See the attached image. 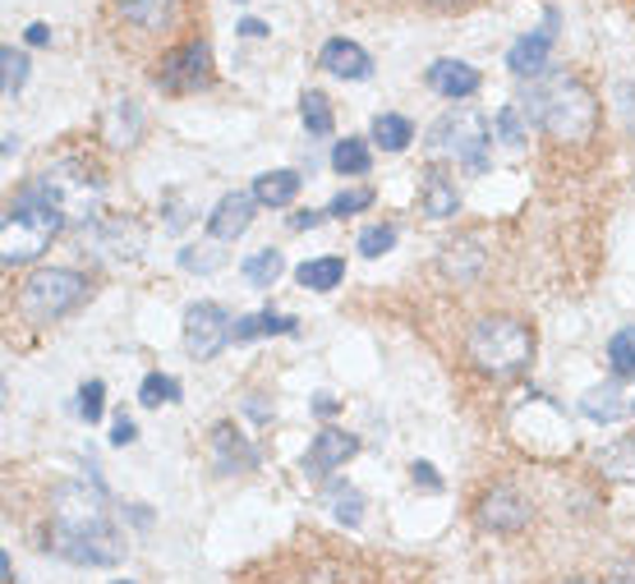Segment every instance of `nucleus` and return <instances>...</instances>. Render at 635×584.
Here are the masks:
<instances>
[{
  "instance_id": "obj_1",
  "label": "nucleus",
  "mask_w": 635,
  "mask_h": 584,
  "mask_svg": "<svg viewBox=\"0 0 635 584\" xmlns=\"http://www.w3.org/2000/svg\"><path fill=\"white\" fill-rule=\"evenodd\" d=\"M51 548H56L65 562L79 566H116L120 562V535L107 516V493L88 478H74L61 484L51 497Z\"/></svg>"
},
{
  "instance_id": "obj_2",
  "label": "nucleus",
  "mask_w": 635,
  "mask_h": 584,
  "mask_svg": "<svg viewBox=\"0 0 635 584\" xmlns=\"http://www.w3.org/2000/svg\"><path fill=\"white\" fill-rule=\"evenodd\" d=\"M111 37L130 51H175L198 37L202 0H107Z\"/></svg>"
},
{
  "instance_id": "obj_3",
  "label": "nucleus",
  "mask_w": 635,
  "mask_h": 584,
  "mask_svg": "<svg viewBox=\"0 0 635 584\" xmlns=\"http://www.w3.org/2000/svg\"><path fill=\"white\" fill-rule=\"evenodd\" d=\"M525 115L544 124L552 143H590L599 124V101L594 92L567 69H539L525 84Z\"/></svg>"
},
{
  "instance_id": "obj_4",
  "label": "nucleus",
  "mask_w": 635,
  "mask_h": 584,
  "mask_svg": "<svg viewBox=\"0 0 635 584\" xmlns=\"http://www.w3.org/2000/svg\"><path fill=\"white\" fill-rule=\"evenodd\" d=\"M466 354L479 373L506 383V377H521L535 360V337L516 318H479L466 337Z\"/></svg>"
},
{
  "instance_id": "obj_5",
  "label": "nucleus",
  "mask_w": 635,
  "mask_h": 584,
  "mask_svg": "<svg viewBox=\"0 0 635 584\" xmlns=\"http://www.w3.org/2000/svg\"><path fill=\"white\" fill-rule=\"evenodd\" d=\"M61 225H65L61 208H51V202L29 185L14 198V208L6 212V235H0V258H6V267L42 258Z\"/></svg>"
},
{
  "instance_id": "obj_6",
  "label": "nucleus",
  "mask_w": 635,
  "mask_h": 584,
  "mask_svg": "<svg viewBox=\"0 0 635 584\" xmlns=\"http://www.w3.org/2000/svg\"><path fill=\"white\" fill-rule=\"evenodd\" d=\"M84 295H88V282H84L79 272L42 267V272H33L29 282L19 286V313L29 318V322H56L69 309H79Z\"/></svg>"
},
{
  "instance_id": "obj_7",
  "label": "nucleus",
  "mask_w": 635,
  "mask_h": 584,
  "mask_svg": "<svg viewBox=\"0 0 635 584\" xmlns=\"http://www.w3.org/2000/svg\"><path fill=\"white\" fill-rule=\"evenodd\" d=\"M33 189L51 202V208H61L65 221H92L97 212V202H101V185H97V175L79 162H61V166H51L46 175H37Z\"/></svg>"
},
{
  "instance_id": "obj_8",
  "label": "nucleus",
  "mask_w": 635,
  "mask_h": 584,
  "mask_svg": "<svg viewBox=\"0 0 635 584\" xmlns=\"http://www.w3.org/2000/svg\"><path fill=\"white\" fill-rule=\"evenodd\" d=\"M489 143H493V130L479 111H451L428 130V152H434V157H456L470 170L489 166Z\"/></svg>"
},
{
  "instance_id": "obj_9",
  "label": "nucleus",
  "mask_w": 635,
  "mask_h": 584,
  "mask_svg": "<svg viewBox=\"0 0 635 584\" xmlns=\"http://www.w3.org/2000/svg\"><path fill=\"white\" fill-rule=\"evenodd\" d=\"M152 84H157L162 92H171V97L208 88L212 84V46H208V37H189L185 46L166 51V56L157 60V69H152Z\"/></svg>"
},
{
  "instance_id": "obj_10",
  "label": "nucleus",
  "mask_w": 635,
  "mask_h": 584,
  "mask_svg": "<svg viewBox=\"0 0 635 584\" xmlns=\"http://www.w3.org/2000/svg\"><path fill=\"white\" fill-rule=\"evenodd\" d=\"M231 332H236V322L221 304H194L185 313V350L194 360H212V354L231 341Z\"/></svg>"
},
{
  "instance_id": "obj_11",
  "label": "nucleus",
  "mask_w": 635,
  "mask_h": 584,
  "mask_svg": "<svg viewBox=\"0 0 635 584\" xmlns=\"http://www.w3.org/2000/svg\"><path fill=\"white\" fill-rule=\"evenodd\" d=\"M580 415L594 423H617L626 415H635V377H613L594 392L580 396Z\"/></svg>"
},
{
  "instance_id": "obj_12",
  "label": "nucleus",
  "mask_w": 635,
  "mask_h": 584,
  "mask_svg": "<svg viewBox=\"0 0 635 584\" xmlns=\"http://www.w3.org/2000/svg\"><path fill=\"white\" fill-rule=\"evenodd\" d=\"M354 451H360V442H354L350 433H341V428H322V433L309 442V455H304V474H309V478L332 474V470H341L350 461Z\"/></svg>"
},
{
  "instance_id": "obj_13",
  "label": "nucleus",
  "mask_w": 635,
  "mask_h": 584,
  "mask_svg": "<svg viewBox=\"0 0 635 584\" xmlns=\"http://www.w3.org/2000/svg\"><path fill=\"white\" fill-rule=\"evenodd\" d=\"M529 516H535V506H529L525 497H516V493H506V488H497V493H489L484 502H479V525L497 529V535H516V529L529 525Z\"/></svg>"
},
{
  "instance_id": "obj_14",
  "label": "nucleus",
  "mask_w": 635,
  "mask_h": 584,
  "mask_svg": "<svg viewBox=\"0 0 635 584\" xmlns=\"http://www.w3.org/2000/svg\"><path fill=\"white\" fill-rule=\"evenodd\" d=\"M557 10L544 14V29L539 33H525L516 46H512V56H506V65H512V74H521V79H529V74H539L544 60H548V51H552V33H557Z\"/></svg>"
},
{
  "instance_id": "obj_15",
  "label": "nucleus",
  "mask_w": 635,
  "mask_h": 584,
  "mask_svg": "<svg viewBox=\"0 0 635 584\" xmlns=\"http://www.w3.org/2000/svg\"><path fill=\"white\" fill-rule=\"evenodd\" d=\"M92 244H97V253H107L111 263H130V258L143 253V225H134V221H101Z\"/></svg>"
},
{
  "instance_id": "obj_16",
  "label": "nucleus",
  "mask_w": 635,
  "mask_h": 584,
  "mask_svg": "<svg viewBox=\"0 0 635 584\" xmlns=\"http://www.w3.org/2000/svg\"><path fill=\"white\" fill-rule=\"evenodd\" d=\"M318 60H322L327 74H337V79H354V84H364L369 74H373L369 51H364V46H354V42H346V37H332V42H327Z\"/></svg>"
},
{
  "instance_id": "obj_17",
  "label": "nucleus",
  "mask_w": 635,
  "mask_h": 584,
  "mask_svg": "<svg viewBox=\"0 0 635 584\" xmlns=\"http://www.w3.org/2000/svg\"><path fill=\"white\" fill-rule=\"evenodd\" d=\"M253 194H226L221 202H217V212H212V221H208V231H212V240H240L244 231H249V221H253Z\"/></svg>"
},
{
  "instance_id": "obj_18",
  "label": "nucleus",
  "mask_w": 635,
  "mask_h": 584,
  "mask_svg": "<svg viewBox=\"0 0 635 584\" xmlns=\"http://www.w3.org/2000/svg\"><path fill=\"white\" fill-rule=\"evenodd\" d=\"M428 88H434L438 97H470L474 88H479V69L474 65H466V60H434L428 65Z\"/></svg>"
},
{
  "instance_id": "obj_19",
  "label": "nucleus",
  "mask_w": 635,
  "mask_h": 584,
  "mask_svg": "<svg viewBox=\"0 0 635 584\" xmlns=\"http://www.w3.org/2000/svg\"><path fill=\"white\" fill-rule=\"evenodd\" d=\"M212 451H217V470H221V474L259 465V455H253V447L236 433V423H217V428H212Z\"/></svg>"
},
{
  "instance_id": "obj_20",
  "label": "nucleus",
  "mask_w": 635,
  "mask_h": 584,
  "mask_svg": "<svg viewBox=\"0 0 635 584\" xmlns=\"http://www.w3.org/2000/svg\"><path fill=\"white\" fill-rule=\"evenodd\" d=\"M295 282L304 290H337L346 282V258H332V253H322V258H309L299 272H295Z\"/></svg>"
},
{
  "instance_id": "obj_21",
  "label": "nucleus",
  "mask_w": 635,
  "mask_h": 584,
  "mask_svg": "<svg viewBox=\"0 0 635 584\" xmlns=\"http://www.w3.org/2000/svg\"><path fill=\"white\" fill-rule=\"evenodd\" d=\"M456 208H461V194H456V185L447 180L442 170H428L424 175V212L442 221V217H456Z\"/></svg>"
},
{
  "instance_id": "obj_22",
  "label": "nucleus",
  "mask_w": 635,
  "mask_h": 584,
  "mask_svg": "<svg viewBox=\"0 0 635 584\" xmlns=\"http://www.w3.org/2000/svg\"><path fill=\"white\" fill-rule=\"evenodd\" d=\"M299 194V175L295 170H267L253 180V198L263 202V208H286V202Z\"/></svg>"
},
{
  "instance_id": "obj_23",
  "label": "nucleus",
  "mask_w": 635,
  "mask_h": 584,
  "mask_svg": "<svg viewBox=\"0 0 635 584\" xmlns=\"http://www.w3.org/2000/svg\"><path fill=\"white\" fill-rule=\"evenodd\" d=\"M410 139H415V124L405 120V115L383 111V115L373 120V143L383 147V152H405V147H410Z\"/></svg>"
},
{
  "instance_id": "obj_24",
  "label": "nucleus",
  "mask_w": 635,
  "mask_h": 584,
  "mask_svg": "<svg viewBox=\"0 0 635 584\" xmlns=\"http://www.w3.org/2000/svg\"><path fill=\"white\" fill-rule=\"evenodd\" d=\"M272 332H299V322L286 318V313H249L236 322V341H259V337H272Z\"/></svg>"
},
{
  "instance_id": "obj_25",
  "label": "nucleus",
  "mask_w": 635,
  "mask_h": 584,
  "mask_svg": "<svg viewBox=\"0 0 635 584\" xmlns=\"http://www.w3.org/2000/svg\"><path fill=\"white\" fill-rule=\"evenodd\" d=\"M599 470L607 478H617V484H635V438H622V442L607 447L599 455Z\"/></svg>"
},
{
  "instance_id": "obj_26",
  "label": "nucleus",
  "mask_w": 635,
  "mask_h": 584,
  "mask_svg": "<svg viewBox=\"0 0 635 584\" xmlns=\"http://www.w3.org/2000/svg\"><path fill=\"white\" fill-rule=\"evenodd\" d=\"M299 111H304V130H309L314 139H327V134H332V101H327L322 92H304Z\"/></svg>"
},
{
  "instance_id": "obj_27",
  "label": "nucleus",
  "mask_w": 635,
  "mask_h": 584,
  "mask_svg": "<svg viewBox=\"0 0 635 584\" xmlns=\"http://www.w3.org/2000/svg\"><path fill=\"white\" fill-rule=\"evenodd\" d=\"M332 166H337L341 175H364V170L373 166L369 143H364V139H346V143H337V147H332Z\"/></svg>"
},
{
  "instance_id": "obj_28",
  "label": "nucleus",
  "mask_w": 635,
  "mask_h": 584,
  "mask_svg": "<svg viewBox=\"0 0 635 584\" xmlns=\"http://www.w3.org/2000/svg\"><path fill=\"white\" fill-rule=\"evenodd\" d=\"M607 364H613L617 377H635V327H622V332L607 341Z\"/></svg>"
},
{
  "instance_id": "obj_29",
  "label": "nucleus",
  "mask_w": 635,
  "mask_h": 584,
  "mask_svg": "<svg viewBox=\"0 0 635 584\" xmlns=\"http://www.w3.org/2000/svg\"><path fill=\"white\" fill-rule=\"evenodd\" d=\"M139 400L152 405V410H162V405L180 400V383H175V377H166V373H147L143 387H139Z\"/></svg>"
},
{
  "instance_id": "obj_30",
  "label": "nucleus",
  "mask_w": 635,
  "mask_h": 584,
  "mask_svg": "<svg viewBox=\"0 0 635 584\" xmlns=\"http://www.w3.org/2000/svg\"><path fill=\"white\" fill-rule=\"evenodd\" d=\"M244 276L253 286H272L276 276H282V253L276 249H259L253 258H244Z\"/></svg>"
},
{
  "instance_id": "obj_31",
  "label": "nucleus",
  "mask_w": 635,
  "mask_h": 584,
  "mask_svg": "<svg viewBox=\"0 0 635 584\" xmlns=\"http://www.w3.org/2000/svg\"><path fill=\"white\" fill-rule=\"evenodd\" d=\"M521 107H502L497 115H493V134L506 143V147H521L525 143V124H521Z\"/></svg>"
},
{
  "instance_id": "obj_32",
  "label": "nucleus",
  "mask_w": 635,
  "mask_h": 584,
  "mask_svg": "<svg viewBox=\"0 0 635 584\" xmlns=\"http://www.w3.org/2000/svg\"><path fill=\"white\" fill-rule=\"evenodd\" d=\"M0 65H6V97L23 92V84H29V56L14 51V46H6V51H0Z\"/></svg>"
},
{
  "instance_id": "obj_33",
  "label": "nucleus",
  "mask_w": 635,
  "mask_h": 584,
  "mask_svg": "<svg viewBox=\"0 0 635 584\" xmlns=\"http://www.w3.org/2000/svg\"><path fill=\"white\" fill-rule=\"evenodd\" d=\"M332 511H337V520H346V525H360V516H364V497H360V488L337 484V488H332Z\"/></svg>"
},
{
  "instance_id": "obj_34",
  "label": "nucleus",
  "mask_w": 635,
  "mask_h": 584,
  "mask_svg": "<svg viewBox=\"0 0 635 584\" xmlns=\"http://www.w3.org/2000/svg\"><path fill=\"white\" fill-rule=\"evenodd\" d=\"M392 244H396V231H392V225H373V231L360 235V253H364V258H383Z\"/></svg>"
},
{
  "instance_id": "obj_35",
  "label": "nucleus",
  "mask_w": 635,
  "mask_h": 584,
  "mask_svg": "<svg viewBox=\"0 0 635 584\" xmlns=\"http://www.w3.org/2000/svg\"><path fill=\"white\" fill-rule=\"evenodd\" d=\"M369 202H373V189H346V194L332 198V208H327V212H332V217H354V212H364Z\"/></svg>"
},
{
  "instance_id": "obj_36",
  "label": "nucleus",
  "mask_w": 635,
  "mask_h": 584,
  "mask_svg": "<svg viewBox=\"0 0 635 584\" xmlns=\"http://www.w3.org/2000/svg\"><path fill=\"white\" fill-rule=\"evenodd\" d=\"M180 267L185 272H212V267H221V253L217 249H185L180 253Z\"/></svg>"
},
{
  "instance_id": "obj_37",
  "label": "nucleus",
  "mask_w": 635,
  "mask_h": 584,
  "mask_svg": "<svg viewBox=\"0 0 635 584\" xmlns=\"http://www.w3.org/2000/svg\"><path fill=\"white\" fill-rule=\"evenodd\" d=\"M101 396H107V387H101V383H88V387L79 392V415H84L88 423L101 419Z\"/></svg>"
},
{
  "instance_id": "obj_38",
  "label": "nucleus",
  "mask_w": 635,
  "mask_h": 584,
  "mask_svg": "<svg viewBox=\"0 0 635 584\" xmlns=\"http://www.w3.org/2000/svg\"><path fill=\"white\" fill-rule=\"evenodd\" d=\"M410 474H415V484H424L428 493H438V488H442V478H438V470H434V465L415 461V465H410Z\"/></svg>"
},
{
  "instance_id": "obj_39",
  "label": "nucleus",
  "mask_w": 635,
  "mask_h": 584,
  "mask_svg": "<svg viewBox=\"0 0 635 584\" xmlns=\"http://www.w3.org/2000/svg\"><path fill=\"white\" fill-rule=\"evenodd\" d=\"M134 433H139V428H134L130 419H116V428H111V442H116V447H130V442H134Z\"/></svg>"
},
{
  "instance_id": "obj_40",
  "label": "nucleus",
  "mask_w": 635,
  "mask_h": 584,
  "mask_svg": "<svg viewBox=\"0 0 635 584\" xmlns=\"http://www.w3.org/2000/svg\"><path fill=\"white\" fill-rule=\"evenodd\" d=\"M419 5H424V10H442V14H447V10H466V5H474V0H419Z\"/></svg>"
},
{
  "instance_id": "obj_41",
  "label": "nucleus",
  "mask_w": 635,
  "mask_h": 584,
  "mask_svg": "<svg viewBox=\"0 0 635 584\" xmlns=\"http://www.w3.org/2000/svg\"><path fill=\"white\" fill-rule=\"evenodd\" d=\"M318 221H322L318 212H295V217H291V231H314Z\"/></svg>"
},
{
  "instance_id": "obj_42",
  "label": "nucleus",
  "mask_w": 635,
  "mask_h": 584,
  "mask_svg": "<svg viewBox=\"0 0 635 584\" xmlns=\"http://www.w3.org/2000/svg\"><path fill=\"white\" fill-rule=\"evenodd\" d=\"M240 33H244V37H267V23H259V19H244V23H240Z\"/></svg>"
},
{
  "instance_id": "obj_43",
  "label": "nucleus",
  "mask_w": 635,
  "mask_h": 584,
  "mask_svg": "<svg viewBox=\"0 0 635 584\" xmlns=\"http://www.w3.org/2000/svg\"><path fill=\"white\" fill-rule=\"evenodd\" d=\"M29 42H33V46H46V42H51V29H46V23H33V29H29Z\"/></svg>"
},
{
  "instance_id": "obj_44",
  "label": "nucleus",
  "mask_w": 635,
  "mask_h": 584,
  "mask_svg": "<svg viewBox=\"0 0 635 584\" xmlns=\"http://www.w3.org/2000/svg\"><path fill=\"white\" fill-rule=\"evenodd\" d=\"M314 410H318V415H337V400H332V396H318Z\"/></svg>"
},
{
  "instance_id": "obj_45",
  "label": "nucleus",
  "mask_w": 635,
  "mask_h": 584,
  "mask_svg": "<svg viewBox=\"0 0 635 584\" xmlns=\"http://www.w3.org/2000/svg\"><path fill=\"white\" fill-rule=\"evenodd\" d=\"M613 584H635V575H626V571H617V575H613Z\"/></svg>"
},
{
  "instance_id": "obj_46",
  "label": "nucleus",
  "mask_w": 635,
  "mask_h": 584,
  "mask_svg": "<svg viewBox=\"0 0 635 584\" xmlns=\"http://www.w3.org/2000/svg\"><path fill=\"white\" fill-rule=\"evenodd\" d=\"M562 584H590V580H562Z\"/></svg>"
},
{
  "instance_id": "obj_47",
  "label": "nucleus",
  "mask_w": 635,
  "mask_h": 584,
  "mask_svg": "<svg viewBox=\"0 0 635 584\" xmlns=\"http://www.w3.org/2000/svg\"><path fill=\"white\" fill-rule=\"evenodd\" d=\"M116 584H130V580H116Z\"/></svg>"
}]
</instances>
